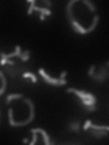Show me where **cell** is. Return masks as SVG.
I'll return each instance as SVG.
<instances>
[{"label": "cell", "mask_w": 109, "mask_h": 145, "mask_svg": "<svg viewBox=\"0 0 109 145\" xmlns=\"http://www.w3.org/2000/svg\"><path fill=\"white\" fill-rule=\"evenodd\" d=\"M83 3H84V4H85V5H86V6H87V7L91 10V11H92V12H95V10H96V9H95V5H94L93 3L89 2V1H86V0H84Z\"/></svg>", "instance_id": "obj_15"}, {"label": "cell", "mask_w": 109, "mask_h": 145, "mask_svg": "<svg viewBox=\"0 0 109 145\" xmlns=\"http://www.w3.org/2000/svg\"><path fill=\"white\" fill-rule=\"evenodd\" d=\"M0 78H1V80H2V87H1V89H0V95H2L3 93H4V92H5V90H6V86H7V81H6L5 76H4V74H3V73L1 71H0Z\"/></svg>", "instance_id": "obj_11"}, {"label": "cell", "mask_w": 109, "mask_h": 145, "mask_svg": "<svg viewBox=\"0 0 109 145\" xmlns=\"http://www.w3.org/2000/svg\"><path fill=\"white\" fill-rule=\"evenodd\" d=\"M34 10H36V11H40L41 13H42V15H44V16H51L52 15V12L50 11L48 8H46V7H37V6L35 5V7H34Z\"/></svg>", "instance_id": "obj_8"}, {"label": "cell", "mask_w": 109, "mask_h": 145, "mask_svg": "<svg viewBox=\"0 0 109 145\" xmlns=\"http://www.w3.org/2000/svg\"><path fill=\"white\" fill-rule=\"evenodd\" d=\"M0 55H1V58H2V59H8V58H10V57H14V56H18L20 59H22V58L24 57V55H22L21 48H20L19 45H17V46H16V52L15 53L8 54V55H6V54H4V53H1Z\"/></svg>", "instance_id": "obj_5"}, {"label": "cell", "mask_w": 109, "mask_h": 145, "mask_svg": "<svg viewBox=\"0 0 109 145\" xmlns=\"http://www.w3.org/2000/svg\"><path fill=\"white\" fill-rule=\"evenodd\" d=\"M91 77H92L94 80H95V81L104 82L107 79V77H108V70H107L106 68H102V69H100L99 74H94Z\"/></svg>", "instance_id": "obj_4"}, {"label": "cell", "mask_w": 109, "mask_h": 145, "mask_svg": "<svg viewBox=\"0 0 109 145\" xmlns=\"http://www.w3.org/2000/svg\"><path fill=\"white\" fill-rule=\"evenodd\" d=\"M23 77H24V78H27V77H29V78L32 79V82H33V83H36V81H37L36 75H35L34 74H32V73H28V72L23 74Z\"/></svg>", "instance_id": "obj_12"}, {"label": "cell", "mask_w": 109, "mask_h": 145, "mask_svg": "<svg viewBox=\"0 0 109 145\" xmlns=\"http://www.w3.org/2000/svg\"><path fill=\"white\" fill-rule=\"evenodd\" d=\"M67 93H76L81 100H89L93 104H95L96 103V98L95 96L92 94L91 93H85V91H78V90H76V89H73V88H69L67 89Z\"/></svg>", "instance_id": "obj_3"}, {"label": "cell", "mask_w": 109, "mask_h": 145, "mask_svg": "<svg viewBox=\"0 0 109 145\" xmlns=\"http://www.w3.org/2000/svg\"><path fill=\"white\" fill-rule=\"evenodd\" d=\"M67 71H63V72H62V74H60V78L59 79H62V80H63V79H65V77L67 76Z\"/></svg>", "instance_id": "obj_19"}, {"label": "cell", "mask_w": 109, "mask_h": 145, "mask_svg": "<svg viewBox=\"0 0 109 145\" xmlns=\"http://www.w3.org/2000/svg\"><path fill=\"white\" fill-rule=\"evenodd\" d=\"M91 123H92L91 120H86V121H85V125H84V130H85V131H87L88 129L90 128Z\"/></svg>", "instance_id": "obj_16"}, {"label": "cell", "mask_w": 109, "mask_h": 145, "mask_svg": "<svg viewBox=\"0 0 109 145\" xmlns=\"http://www.w3.org/2000/svg\"><path fill=\"white\" fill-rule=\"evenodd\" d=\"M44 4H45V5L47 6V7H51L52 6V2L51 1H47V0H43L42 1Z\"/></svg>", "instance_id": "obj_20"}, {"label": "cell", "mask_w": 109, "mask_h": 145, "mask_svg": "<svg viewBox=\"0 0 109 145\" xmlns=\"http://www.w3.org/2000/svg\"><path fill=\"white\" fill-rule=\"evenodd\" d=\"M90 132L96 139H101L104 136L108 135V131H105V130H94V129H92V131H90Z\"/></svg>", "instance_id": "obj_7"}, {"label": "cell", "mask_w": 109, "mask_h": 145, "mask_svg": "<svg viewBox=\"0 0 109 145\" xmlns=\"http://www.w3.org/2000/svg\"><path fill=\"white\" fill-rule=\"evenodd\" d=\"M94 74H95V65H91L90 69L88 70V72H87V74L89 76H92Z\"/></svg>", "instance_id": "obj_17"}, {"label": "cell", "mask_w": 109, "mask_h": 145, "mask_svg": "<svg viewBox=\"0 0 109 145\" xmlns=\"http://www.w3.org/2000/svg\"><path fill=\"white\" fill-rule=\"evenodd\" d=\"M22 55H24V56H25V55H30V51H29V50H26L25 52L22 53Z\"/></svg>", "instance_id": "obj_22"}, {"label": "cell", "mask_w": 109, "mask_h": 145, "mask_svg": "<svg viewBox=\"0 0 109 145\" xmlns=\"http://www.w3.org/2000/svg\"><path fill=\"white\" fill-rule=\"evenodd\" d=\"M68 128L71 131L77 132V131H79V129H80V122L79 121H77V122H71V123H69Z\"/></svg>", "instance_id": "obj_9"}, {"label": "cell", "mask_w": 109, "mask_h": 145, "mask_svg": "<svg viewBox=\"0 0 109 145\" xmlns=\"http://www.w3.org/2000/svg\"><path fill=\"white\" fill-rule=\"evenodd\" d=\"M36 140H37V136H36V133L34 132V133H33V140H32V141H31V142H30V145L36 144Z\"/></svg>", "instance_id": "obj_18"}, {"label": "cell", "mask_w": 109, "mask_h": 145, "mask_svg": "<svg viewBox=\"0 0 109 145\" xmlns=\"http://www.w3.org/2000/svg\"><path fill=\"white\" fill-rule=\"evenodd\" d=\"M40 19H41V20H45V16L41 14V15H40Z\"/></svg>", "instance_id": "obj_23"}, {"label": "cell", "mask_w": 109, "mask_h": 145, "mask_svg": "<svg viewBox=\"0 0 109 145\" xmlns=\"http://www.w3.org/2000/svg\"><path fill=\"white\" fill-rule=\"evenodd\" d=\"M91 129H94V130H105V131H109V127L108 126H99V125H95V124L91 123L90 125Z\"/></svg>", "instance_id": "obj_14"}, {"label": "cell", "mask_w": 109, "mask_h": 145, "mask_svg": "<svg viewBox=\"0 0 109 145\" xmlns=\"http://www.w3.org/2000/svg\"><path fill=\"white\" fill-rule=\"evenodd\" d=\"M25 102H26L27 104L29 105V109H30V117L29 119H27L26 121H23V122H17L13 120V110L9 109L8 110V115H9V124L11 126H25L26 124H28L29 122L34 120V117H35V112H34V103L33 102L30 100V99H25L24 100Z\"/></svg>", "instance_id": "obj_1"}, {"label": "cell", "mask_w": 109, "mask_h": 145, "mask_svg": "<svg viewBox=\"0 0 109 145\" xmlns=\"http://www.w3.org/2000/svg\"><path fill=\"white\" fill-rule=\"evenodd\" d=\"M26 2L31 3L30 7H29L28 10H27V15H31L32 14V12H33V10H34V7H35V5H36V1H35V0H26Z\"/></svg>", "instance_id": "obj_13"}, {"label": "cell", "mask_w": 109, "mask_h": 145, "mask_svg": "<svg viewBox=\"0 0 109 145\" xmlns=\"http://www.w3.org/2000/svg\"><path fill=\"white\" fill-rule=\"evenodd\" d=\"M30 131L32 133H36V132H40L41 134L43 135V139H44V142H45V144H46V145H48V144H50V141H49V140H50V138H49V136L47 135V133L45 132L43 129H41V128H36V129H31L30 130Z\"/></svg>", "instance_id": "obj_6"}, {"label": "cell", "mask_w": 109, "mask_h": 145, "mask_svg": "<svg viewBox=\"0 0 109 145\" xmlns=\"http://www.w3.org/2000/svg\"><path fill=\"white\" fill-rule=\"evenodd\" d=\"M38 73L40 74V75L42 76L45 82H46L47 83L51 84V85H54V86H61V85H65V84H67V80H65V79H58V78H53V77H50L49 75L45 74V70L43 69V68H40Z\"/></svg>", "instance_id": "obj_2"}, {"label": "cell", "mask_w": 109, "mask_h": 145, "mask_svg": "<svg viewBox=\"0 0 109 145\" xmlns=\"http://www.w3.org/2000/svg\"><path fill=\"white\" fill-rule=\"evenodd\" d=\"M22 97H23V94H20V93H16V94L7 95V102H6V103H7V104H9L13 99H19V98H22Z\"/></svg>", "instance_id": "obj_10"}, {"label": "cell", "mask_w": 109, "mask_h": 145, "mask_svg": "<svg viewBox=\"0 0 109 145\" xmlns=\"http://www.w3.org/2000/svg\"><path fill=\"white\" fill-rule=\"evenodd\" d=\"M23 142H24V143H27V142H28V139L25 138L24 140H23Z\"/></svg>", "instance_id": "obj_24"}, {"label": "cell", "mask_w": 109, "mask_h": 145, "mask_svg": "<svg viewBox=\"0 0 109 145\" xmlns=\"http://www.w3.org/2000/svg\"><path fill=\"white\" fill-rule=\"evenodd\" d=\"M29 58H30V55H25L23 58H22V61H24V62H26V61H27V60H29Z\"/></svg>", "instance_id": "obj_21"}]
</instances>
